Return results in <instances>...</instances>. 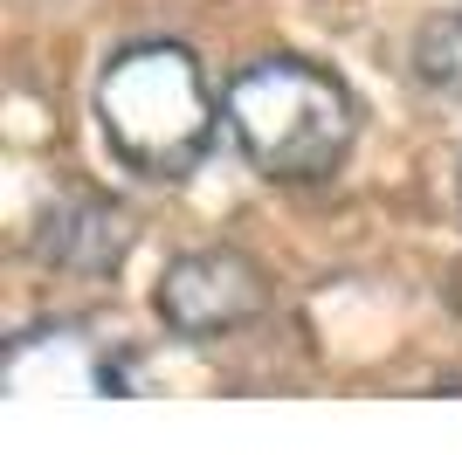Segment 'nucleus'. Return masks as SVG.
Returning <instances> with one entry per match:
<instances>
[{
    "mask_svg": "<svg viewBox=\"0 0 462 455\" xmlns=\"http://www.w3.org/2000/svg\"><path fill=\"white\" fill-rule=\"evenodd\" d=\"M214 117L221 104L208 90V70L173 35L117 49L97 76V125L117 159L145 180H187L214 145Z\"/></svg>",
    "mask_w": 462,
    "mask_h": 455,
    "instance_id": "f03ea898",
    "label": "nucleus"
},
{
    "mask_svg": "<svg viewBox=\"0 0 462 455\" xmlns=\"http://www.w3.org/2000/svg\"><path fill=\"white\" fill-rule=\"evenodd\" d=\"M132 248V214L104 193H62L35 228V255L62 276H117Z\"/></svg>",
    "mask_w": 462,
    "mask_h": 455,
    "instance_id": "20e7f679",
    "label": "nucleus"
},
{
    "mask_svg": "<svg viewBox=\"0 0 462 455\" xmlns=\"http://www.w3.org/2000/svg\"><path fill=\"white\" fill-rule=\"evenodd\" d=\"M221 125L235 152L249 159L263 180L283 187H318L346 166L359 111H352L346 83L304 56H263L228 76L221 90Z\"/></svg>",
    "mask_w": 462,
    "mask_h": 455,
    "instance_id": "f257e3e1",
    "label": "nucleus"
},
{
    "mask_svg": "<svg viewBox=\"0 0 462 455\" xmlns=\"http://www.w3.org/2000/svg\"><path fill=\"white\" fill-rule=\"evenodd\" d=\"M152 303L180 339H228V331L263 318L270 283L242 248H187V255L166 263Z\"/></svg>",
    "mask_w": 462,
    "mask_h": 455,
    "instance_id": "7ed1b4c3",
    "label": "nucleus"
},
{
    "mask_svg": "<svg viewBox=\"0 0 462 455\" xmlns=\"http://www.w3.org/2000/svg\"><path fill=\"white\" fill-rule=\"evenodd\" d=\"M421 70H428V83H435V90H448V97L462 104V7L428 28V42H421Z\"/></svg>",
    "mask_w": 462,
    "mask_h": 455,
    "instance_id": "39448f33",
    "label": "nucleus"
}]
</instances>
